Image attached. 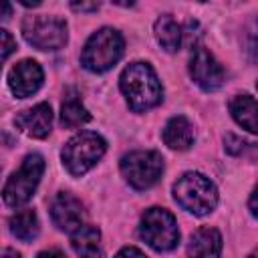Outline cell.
Masks as SVG:
<instances>
[{
  "label": "cell",
  "mask_w": 258,
  "mask_h": 258,
  "mask_svg": "<svg viewBox=\"0 0 258 258\" xmlns=\"http://www.w3.org/2000/svg\"><path fill=\"white\" fill-rule=\"evenodd\" d=\"M119 85L127 99V105L135 113L147 111L159 105L163 99V89H161V83L155 71L151 69V64L141 62V60L131 62L129 67L123 69Z\"/></svg>",
  "instance_id": "6da1fadb"
},
{
  "label": "cell",
  "mask_w": 258,
  "mask_h": 258,
  "mask_svg": "<svg viewBox=\"0 0 258 258\" xmlns=\"http://www.w3.org/2000/svg\"><path fill=\"white\" fill-rule=\"evenodd\" d=\"M173 198L189 214L206 216L218 204V189L204 173L187 171L173 183Z\"/></svg>",
  "instance_id": "7a4b0ae2"
},
{
  "label": "cell",
  "mask_w": 258,
  "mask_h": 258,
  "mask_svg": "<svg viewBox=\"0 0 258 258\" xmlns=\"http://www.w3.org/2000/svg\"><path fill=\"white\" fill-rule=\"evenodd\" d=\"M123 36L115 28H101L97 30L85 44L81 54V64L91 73H105L119 62L123 56Z\"/></svg>",
  "instance_id": "3957f363"
},
{
  "label": "cell",
  "mask_w": 258,
  "mask_h": 258,
  "mask_svg": "<svg viewBox=\"0 0 258 258\" xmlns=\"http://www.w3.org/2000/svg\"><path fill=\"white\" fill-rule=\"evenodd\" d=\"M105 149H107V141L99 133L81 131L64 143L60 157L69 173L75 177H81L103 157Z\"/></svg>",
  "instance_id": "277c9868"
},
{
  "label": "cell",
  "mask_w": 258,
  "mask_h": 258,
  "mask_svg": "<svg viewBox=\"0 0 258 258\" xmlns=\"http://www.w3.org/2000/svg\"><path fill=\"white\" fill-rule=\"evenodd\" d=\"M42 171H44V159L42 155L38 153H30L24 157L22 165L18 167V171H14L8 181L4 183V189H2V198L4 202L10 206V208H16V206H22L26 204L36 187H38V181L42 177Z\"/></svg>",
  "instance_id": "5b68a950"
},
{
  "label": "cell",
  "mask_w": 258,
  "mask_h": 258,
  "mask_svg": "<svg viewBox=\"0 0 258 258\" xmlns=\"http://www.w3.org/2000/svg\"><path fill=\"white\" fill-rule=\"evenodd\" d=\"M139 234L141 238L157 252L173 250L179 242V230L173 214H169L165 208H149L141 216L139 222Z\"/></svg>",
  "instance_id": "8992f818"
},
{
  "label": "cell",
  "mask_w": 258,
  "mask_h": 258,
  "mask_svg": "<svg viewBox=\"0 0 258 258\" xmlns=\"http://www.w3.org/2000/svg\"><path fill=\"white\" fill-rule=\"evenodd\" d=\"M22 36L38 50H58L67 44V22L58 16H26L22 20Z\"/></svg>",
  "instance_id": "52a82bcc"
},
{
  "label": "cell",
  "mask_w": 258,
  "mask_h": 258,
  "mask_svg": "<svg viewBox=\"0 0 258 258\" xmlns=\"http://www.w3.org/2000/svg\"><path fill=\"white\" fill-rule=\"evenodd\" d=\"M121 173L135 189H147L163 173V157L157 151H131L121 159Z\"/></svg>",
  "instance_id": "ba28073f"
},
{
  "label": "cell",
  "mask_w": 258,
  "mask_h": 258,
  "mask_svg": "<svg viewBox=\"0 0 258 258\" xmlns=\"http://www.w3.org/2000/svg\"><path fill=\"white\" fill-rule=\"evenodd\" d=\"M189 75H191L194 83L198 87H202L204 91H216L226 81L224 67L204 46H196L194 48V52L189 56Z\"/></svg>",
  "instance_id": "9c48e42d"
},
{
  "label": "cell",
  "mask_w": 258,
  "mask_h": 258,
  "mask_svg": "<svg viewBox=\"0 0 258 258\" xmlns=\"http://www.w3.org/2000/svg\"><path fill=\"white\" fill-rule=\"evenodd\" d=\"M50 218L58 230L75 234L79 228L85 226V210L81 200H77L69 191H58L50 202Z\"/></svg>",
  "instance_id": "30bf717a"
},
{
  "label": "cell",
  "mask_w": 258,
  "mask_h": 258,
  "mask_svg": "<svg viewBox=\"0 0 258 258\" xmlns=\"http://www.w3.org/2000/svg\"><path fill=\"white\" fill-rule=\"evenodd\" d=\"M42 81H44V75H42L40 64L36 60H30V58H24V60L16 62L8 73L10 91L20 99H26V97L34 95L40 89Z\"/></svg>",
  "instance_id": "8fae6325"
},
{
  "label": "cell",
  "mask_w": 258,
  "mask_h": 258,
  "mask_svg": "<svg viewBox=\"0 0 258 258\" xmlns=\"http://www.w3.org/2000/svg\"><path fill=\"white\" fill-rule=\"evenodd\" d=\"M14 125L22 133H26L28 137L44 139L50 133V127H52V111H50V105L48 103H38V105L30 107V109L20 111L14 117Z\"/></svg>",
  "instance_id": "7c38bea8"
},
{
  "label": "cell",
  "mask_w": 258,
  "mask_h": 258,
  "mask_svg": "<svg viewBox=\"0 0 258 258\" xmlns=\"http://www.w3.org/2000/svg\"><path fill=\"white\" fill-rule=\"evenodd\" d=\"M222 236L216 228H200L191 234L187 244V258H220Z\"/></svg>",
  "instance_id": "4fadbf2b"
},
{
  "label": "cell",
  "mask_w": 258,
  "mask_h": 258,
  "mask_svg": "<svg viewBox=\"0 0 258 258\" xmlns=\"http://www.w3.org/2000/svg\"><path fill=\"white\" fill-rule=\"evenodd\" d=\"M163 141L167 147L183 151L189 149L194 143V127L183 115L171 117L163 127Z\"/></svg>",
  "instance_id": "5bb4252c"
},
{
  "label": "cell",
  "mask_w": 258,
  "mask_h": 258,
  "mask_svg": "<svg viewBox=\"0 0 258 258\" xmlns=\"http://www.w3.org/2000/svg\"><path fill=\"white\" fill-rule=\"evenodd\" d=\"M230 113L238 125L258 135V101L250 95H236L230 101Z\"/></svg>",
  "instance_id": "9a60e30c"
},
{
  "label": "cell",
  "mask_w": 258,
  "mask_h": 258,
  "mask_svg": "<svg viewBox=\"0 0 258 258\" xmlns=\"http://www.w3.org/2000/svg\"><path fill=\"white\" fill-rule=\"evenodd\" d=\"M91 121V113L85 109V105L81 103V97L75 89H67L64 101L60 105V125L67 129L85 125Z\"/></svg>",
  "instance_id": "2e32d148"
},
{
  "label": "cell",
  "mask_w": 258,
  "mask_h": 258,
  "mask_svg": "<svg viewBox=\"0 0 258 258\" xmlns=\"http://www.w3.org/2000/svg\"><path fill=\"white\" fill-rule=\"evenodd\" d=\"M101 234L95 226H89L85 224L83 228H79L73 238H71V244H73V250L79 254V258H103V250H101Z\"/></svg>",
  "instance_id": "e0dca14e"
},
{
  "label": "cell",
  "mask_w": 258,
  "mask_h": 258,
  "mask_svg": "<svg viewBox=\"0 0 258 258\" xmlns=\"http://www.w3.org/2000/svg\"><path fill=\"white\" fill-rule=\"evenodd\" d=\"M155 38L157 42L167 50V52H175L181 46L183 40V28L175 22L173 16L163 14L155 20Z\"/></svg>",
  "instance_id": "ac0fdd59"
},
{
  "label": "cell",
  "mask_w": 258,
  "mask_h": 258,
  "mask_svg": "<svg viewBox=\"0 0 258 258\" xmlns=\"http://www.w3.org/2000/svg\"><path fill=\"white\" fill-rule=\"evenodd\" d=\"M8 224H10V232L22 242H32L40 230L38 216L34 210H20V212L12 214Z\"/></svg>",
  "instance_id": "d6986e66"
},
{
  "label": "cell",
  "mask_w": 258,
  "mask_h": 258,
  "mask_svg": "<svg viewBox=\"0 0 258 258\" xmlns=\"http://www.w3.org/2000/svg\"><path fill=\"white\" fill-rule=\"evenodd\" d=\"M0 40H2V60H6L8 56H10V52L12 50H16V42L12 40V36H10V32L8 30H0Z\"/></svg>",
  "instance_id": "ffe728a7"
},
{
  "label": "cell",
  "mask_w": 258,
  "mask_h": 258,
  "mask_svg": "<svg viewBox=\"0 0 258 258\" xmlns=\"http://www.w3.org/2000/svg\"><path fill=\"white\" fill-rule=\"evenodd\" d=\"M224 143H226V151L232 153V155H238V153L246 147V141H242V139L236 137V135H226Z\"/></svg>",
  "instance_id": "44dd1931"
},
{
  "label": "cell",
  "mask_w": 258,
  "mask_h": 258,
  "mask_svg": "<svg viewBox=\"0 0 258 258\" xmlns=\"http://www.w3.org/2000/svg\"><path fill=\"white\" fill-rule=\"evenodd\" d=\"M115 258H147V256H145L139 248H135V246H125L123 250L117 252Z\"/></svg>",
  "instance_id": "7402d4cb"
},
{
  "label": "cell",
  "mask_w": 258,
  "mask_h": 258,
  "mask_svg": "<svg viewBox=\"0 0 258 258\" xmlns=\"http://www.w3.org/2000/svg\"><path fill=\"white\" fill-rule=\"evenodd\" d=\"M71 8L73 10H79V12H91V10H99V2H91V4H87V2H81V4L73 2Z\"/></svg>",
  "instance_id": "603a6c76"
},
{
  "label": "cell",
  "mask_w": 258,
  "mask_h": 258,
  "mask_svg": "<svg viewBox=\"0 0 258 258\" xmlns=\"http://www.w3.org/2000/svg\"><path fill=\"white\" fill-rule=\"evenodd\" d=\"M36 258H67V256H64V252H60V250H56V248H50V250L40 252Z\"/></svg>",
  "instance_id": "cb8c5ba5"
},
{
  "label": "cell",
  "mask_w": 258,
  "mask_h": 258,
  "mask_svg": "<svg viewBox=\"0 0 258 258\" xmlns=\"http://www.w3.org/2000/svg\"><path fill=\"white\" fill-rule=\"evenodd\" d=\"M248 206H250V212L258 218V185H256V189L252 191V196H250V202H248Z\"/></svg>",
  "instance_id": "d4e9b609"
},
{
  "label": "cell",
  "mask_w": 258,
  "mask_h": 258,
  "mask_svg": "<svg viewBox=\"0 0 258 258\" xmlns=\"http://www.w3.org/2000/svg\"><path fill=\"white\" fill-rule=\"evenodd\" d=\"M2 258H20V254H18L16 250H12V248H6V250L2 252Z\"/></svg>",
  "instance_id": "484cf974"
},
{
  "label": "cell",
  "mask_w": 258,
  "mask_h": 258,
  "mask_svg": "<svg viewBox=\"0 0 258 258\" xmlns=\"http://www.w3.org/2000/svg\"><path fill=\"white\" fill-rule=\"evenodd\" d=\"M248 258H258V248H256V250H254V252H252Z\"/></svg>",
  "instance_id": "4316f807"
}]
</instances>
